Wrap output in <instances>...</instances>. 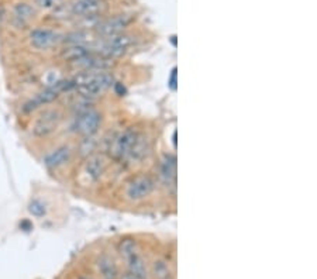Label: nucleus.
<instances>
[{"mask_svg":"<svg viewBox=\"0 0 317 279\" xmlns=\"http://www.w3.org/2000/svg\"><path fill=\"white\" fill-rule=\"evenodd\" d=\"M60 93L61 90L58 89V86H57V85H52V86L44 89L43 92H40L33 100H30V103L26 104V106H27L26 110H34L37 109V107H40V106H43V104L51 103V102H54L55 99L60 96Z\"/></svg>","mask_w":317,"mask_h":279,"instance_id":"13","label":"nucleus"},{"mask_svg":"<svg viewBox=\"0 0 317 279\" xmlns=\"http://www.w3.org/2000/svg\"><path fill=\"white\" fill-rule=\"evenodd\" d=\"M130 24V18H127V16H119L109 18V20H104V22L99 23L96 26L98 33L104 37V39H109L113 35H119L123 34L124 28Z\"/></svg>","mask_w":317,"mask_h":279,"instance_id":"9","label":"nucleus"},{"mask_svg":"<svg viewBox=\"0 0 317 279\" xmlns=\"http://www.w3.org/2000/svg\"><path fill=\"white\" fill-rule=\"evenodd\" d=\"M60 3L61 0H35V5L41 7V9H45V10L54 9V7H57Z\"/></svg>","mask_w":317,"mask_h":279,"instance_id":"20","label":"nucleus"},{"mask_svg":"<svg viewBox=\"0 0 317 279\" xmlns=\"http://www.w3.org/2000/svg\"><path fill=\"white\" fill-rule=\"evenodd\" d=\"M99 269H100V272H102L106 278H115L116 274H117L115 263H113V259H110L109 257L100 258V261H99Z\"/></svg>","mask_w":317,"mask_h":279,"instance_id":"17","label":"nucleus"},{"mask_svg":"<svg viewBox=\"0 0 317 279\" xmlns=\"http://www.w3.org/2000/svg\"><path fill=\"white\" fill-rule=\"evenodd\" d=\"M61 35L49 28H35L30 33V43L34 48L48 49L61 41Z\"/></svg>","mask_w":317,"mask_h":279,"instance_id":"7","label":"nucleus"},{"mask_svg":"<svg viewBox=\"0 0 317 279\" xmlns=\"http://www.w3.org/2000/svg\"><path fill=\"white\" fill-rule=\"evenodd\" d=\"M83 279H88V278H83Z\"/></svg>","mask_w":317,"mask_h":279,"instance_id":"22","label":"nucleus"},{"mask_svg":"<svg viewBox=\"0 0 317 279\" xmlns=\"http://www.w3.org/2000/svg\"><path fill=\"white\" fill-rule=\"evenodd\" d=\"M159 178L166 186H175L176 181V159L172 155H165L159 164Z\"/></svg>","mask_w":317,"mask_h":279,"instance_id":"10","label":"nucleus"},{"mask_svg":"<svg viewBox=\"0 0 317 279\" xmlns=\"http://www.w3.org/2000/svg\"><path fill=\"white\" fill-rule=\"evenodd\" d=\"M154 269H155V276H158L159 279H168L170 278V271H168V265L165 263L154 264Z\"/></svg>","mask_w":317,"mask_h":279,"instance_id":"19","label":"nucleus"},{"mask_svg":"<svg viewBox=\"0 0 317 279\" xmlns=\"http://www.w3.org/2000/svg\"><path fill=\"white\" fill-rule=\"evenodd\" d=\"M120 252L126 259L130 274L134 275L138 279H147L148 272L147 267H145V261H144V258L138 251L136 243L132 240L123 241L120 244Z\"/></svg>","mask_w":317,"mask_h":279,"instance_id":"2","label":"nucleus"},{"mask_svg":"<svg viewBox=\"0 0 317 279\" xmlns=\"http://www.w3.org/2000/svg\"><path fill=\"white\" fill-rule=\"evenodd\" d=\"M133 44V39L127 34H119L106 39L102 45V54L106 58H117L126 52Z\"/></svg>","mask_w":317,"mask_h":279,"instance_id":"6","label":"nucleus"},{"mask_svg":"<svg viewBox=\"0 0 317 279\" xmlns=\"http://www.w3.org/2000/svg\"><path fill=\"white\" fill-rule=\"evenodd\" d=\"M104 171H106V162L102 155H93L85 164V174L92 182L99 181L100 176L104 174Z\"/></svg>","mask_w":317,"mask_h":279,"instance_id":"14","label":"nucleus"},{"mask_svg":"<svg viewBox=\"0 0 317 279\" xmlns=\"http://www.w3.org/2000/svg\"><path fill=\"white\" fill-rule=\"evenodd\" d=\"M89 55L88 48L82 44H71V47H68L62 51L61 57L66 61H71V62H77V61L82 60L83 57Z\"/></svg>","mask_w":317,"mask_h":279,"instance_id":"16","label":"nucleus"},{"mask_svg":"<svg viewBox=\"0 0 317 279\" xmlns=\"http://www.w3.org/2000/svg\"><path fill=\"white\" fill-rule=\"evenodd\" d=\"M60 121V113L55 110H47L40 116L39 120L35 121V126L33 127L34 136L37 137H47L48 134L54 132Z\"/></svg>","mask_w":317,"mask_h":279,"instance_id":"8","label":"nucleus"},{"mask_svg":"<svg viewBox=\"0 0 317 279\" xmlns=\"http://www.w3.org/2000/svg\"><path fill=\"white\" fill-rule=\"evenodd\" d=\"M155 189V181L150 175H137L126 183L124 195L128 200L138 202L148 197Z\"/></svg>","mask_w":317,"mask_h":279,"instance_id":"4","label":"nucleus"},{"mask_svg":"<svg viewBox=\"0 0 317 279\" xmlns=\"http://www.w3.org/2000/svg\"><path fill=\"white\" fill-rule=\"evenodd\" d=\"M72 151L71 147L68 145H62L54 150L52 153H49L44 159V164L48 168H60L62 165H65L69 159H71Z\"/></svg>","mask_w":317,"mask_h":279,"instance_id":"11","label":"nucleus"},{"mask_svg":"<svg viewBox=\"0 0 317 279\" xmlns=\"http://www.w3.org/2000/svg\"><path fill=\"white\" fill-rule=\"evenodd\" d=\"M113 82H115L113 77L107 72L102 71L90 73V75L88 73L81 79H77L75 88H77L78 93L83 98H96L99 95L106 92L109 88H111Z\"/></svg>","mask_w":317,"mask_h":279,"instance_id":"1","label":"nucleus"},{"mask_svg":"<svg viewBox=\"0 0 317 279\" xmlns=\"http://www.w3.org/2000/svg\"><path fill=\"white\" fill-rule=\"evenodd\" d=\"M102 113L95 109H88L79 113L75 120V132L83 137H92L102 126Z\"/></svg>","mask_w":317,"mask_h":279,"instance_id":"5","label":"nucleus"},{"mask_svg":"<svg viewBox=\"0 0 317 279\" xmlns=\"http://www.w3.org/2000/svg\"><path fill=\"white\" fill-rule=\"evenodd\" d=\"M102 6V0H75V3L71 6V11L75 16H95Z\"/></svg>","mask_w":317,"mask_h":279,"instance_id":"12","label":"nucleus"},{"mask_svg":"<svg viewBox=\"0 0 317 279\" xmlns=\"http://www.w3.org/2000/svg\"><path fill=\"white\" fill-rule=\"evenodd\" d=\"M28 212L35 216V217H43L47 213V209H45V204L40 200H33L28 206Z\"/></svg>","mask_w":317,"mask_h":279,"instance_id":"18","label":"nucleus"},{"mask_svg":"<svg viewBox=\"0 0 317 279\" xmlns=\"http://www.w3.org/2000/svg\"><path fill=\"white\" fill-rule=\"evenodd\" d=\"M138 136L140 132L136 127H127L124 132H121L117 137H115L110 145V155L116 161H127Z\"/></svg>","mask_w":317,"mask_h":279,"instance_id":"3","label":"nucleus"},{"mask_svg":"<svg viewBox=\"0 0 317 279\" xmlns=\"http://www.w3.org/2000/svg\"><path fill=\"white\" fill-rule=\"evenodd\" d=\"M121 279H138V278H136L134 275H132V274H130V272H128V274L124 275V276H123V278H121Z\"/></svg>","mask_w":317,"mask_h":279,"instance_id":"21","label":"nucleus"},{"mask_svg":"<svg viewBox=\"0 0 317 279\" xmlns=\"http://www.w3.org/2000/svg\"><path fill=\"white\" fill-rule=\"evenodd\" d=\"M35 14V9L28 3H17L13 9V16L18 24H26L28 23Z\"/></svg>","mask_w":317,"mask_h":279,"instance_id":"15","label":"nucleus"}]
</instances>
